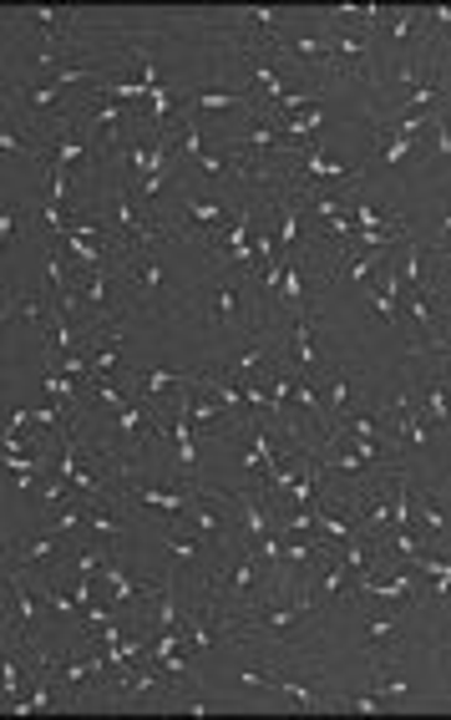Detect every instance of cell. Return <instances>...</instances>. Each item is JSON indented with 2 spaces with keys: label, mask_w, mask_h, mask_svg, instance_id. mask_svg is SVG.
Wrapping results in <instances>:
<instances>
[{
  "label": "cell",
  "mask_w": 451,
  "mask_h": 720,
  "mask_svg": "<svg viewBox=\"0 0 451 720\" xmlns=\"http://www.w3.org/2000/svg\"><path fill=\"white\" fill-rule=\"evenodd\" d=\"M112 275L127 279V300L137 304V310H153V304H183V295H173L168 289V259H162V244H153V250H127L117 264H112Z\"/></svg>",
  "instance_id": "cell-1"
},
{
  "label": "cell",
  "mask_w": 451,
  "mask_h": 720,
  "mask_svg": "<svg viewBox=\"0 0 451 720\" xmlns=\"http://www.w3.org/2000/svg\"><path fill=\"white\" fill-rule=\"evenodd\" d=\"M158 543H162V553H168V564H173L183 578H193L199 589H203V584H208V578H213V568H218V558H224V553L213 549L208 538L188 533V528L178 523V518H173V523H168V533H162Z\"/></svg>",
  "instance_id": "cell-2"
},
{
  "label": "cell",
  "mask_w": 451,
  "mask_h": 720,
  "mask_svg": "<svg viewBox=\"0 0 451 720\" xmlns=\"http://www.w3.org/2000/svg\"><path fill=\"white\" fill-rule=\"evenodd\" d=\"M228 518H234V533L239 543H259V538L274 528V502L264 498V487H244V492H224Z\"/></svg>",
  "instance_id": "cell-3"
},
{
  "label": "cell",
  "mask_w": 451,
  "mask_h": 720,
  "mask_svg": "<svg viewBox=\"0 0 451 720\" xmlns=\"http://www.w3.org/2000/svg\"><path fill=\"white\" fill-rule=\"evenodd\" d=\"M203 487V483H199ZM193 483H168V487H153V483H143V472H133V477H122V492L133 502H143V508H153L158 518H183L188 512V502H193V492H199Z\"/></svg>",
  "instance_id": "cell-4"
},
{
  "label": "cell",
  "mask_w": 451,
  "mask_h": 720,
  "mask_svg": "<svg viewBox=\"0 0 451 720\" xmlns=\"http://www.w3.org/2000/svg\"><path fill=\"white\" fill-rule=\"evenodd\" d=\"M269 345H274V330L269 325H253L249 335H244V345L234 355H228L224 366H218V376L224 380H234V386H244V380H253V370L264 366V355H269Z\"/></svg>",
  "instance_id": "cell-5"
},
{
  "label": "cell",
  "mask_w": 451,
  "mask_h": 720,
  "mask_svg": "<svg viewBox=\"0 0 451 720\" xmlns=\"http://www.w3.org/2000/svg\"><path fill=\"white\" fill-rule=\"evenodd\" d=\"M406 619H411V609L396 599V609H371L365 614V634H371L375 650H385V644H396V634L406 629Z\"/></svg>",
  "instance_id": "cell-6"
},
{
  "label": "cell",
  "mask_w": 451,
  "mask_h": 720,
  "mask_svg": "<svg viewBox=\"0 0 451 720\" xmlns=\"http://www.w3.org/2000/svg\"><path fill=\"white\" fill-rule=\"evenodd\" d=\"M350 411H356V376H350V370H335L330 376V401H325V432H335Z\"/></svg>",
  "instance_id": "cell-7"
},
{
  "label": "cell",
  "mask_w": 451,
  "mask_h": 720,
  "mask_svg": "<svg viewBox=\"0 0 451 720\" xmlns=\"http://www.w3.org/2000/svg\"><path fill=\"white\" fill-rule=\"evenodd\" d=\"M56 553H61V533H46L41 538H31L26 549H5V564H15V568H36V564H56Z\"/></svg>",
  "instance_id": "cell-8"
},
{
  "label": "cell",
  "mask_w": 451,
  "mask_h": 720,
  "mask_svg": "<svg viewBox=\"0 0 451 720\" xmlns=\"http://www.w3.org/2000/svg\"><path fill=\"white\" fill-rule=\"evenodd\" d=\"M228 107H244V112H249L253 97L244 92V87H234V92H188L183 97V112H193V118H203V112H228Z\"/></svg>",
  "instance_id": "cell-9"
},
{
  "label": "cell",
  "mask_w": 451,
  "mask_h": 720,
  "mask_svg": "<svg viewBox=\"0 0 451 720\" xmlns=\"http://www.w3.org/2000/svg\"><path fill=\"white\" fill-rule=\"evenodd\" d=\"M274 122H279V132H284V143L300 147V143H309L330 118H325V107L315 102V107H305V112H290V118H274Z\"/></svg>",
  "instance_id": "cell-10"
},
{
  "label": "cell",
  "mask_w": 451,
  "mask_h": 720,
  "mask_svg": "<svg viewBox=\"0 0 451 720\" xmlns=\"http://www.w3.org/2000/svg\"><path fill=\"white\" fill-rule=\"evenodd\" d=\"M290 401H294V411L315 421V427H319V436H325V401H319L315 380H309L305 370H294V376H290Z\"/></svg>",
  "instance_id": "cell-11"
},
{
  "label": "cell",
  "mask_w": 451,
  "mask_h": 720,
  "mask_svg": "<svg viewBox=\"0 0 451 720\" xmlns=\"http://www.w3.org/2000/svg\"><path fill=\"white\" fill-rule=\"evenodd\" d=\"M87 538H97V543H117L122 538L117 502H87Z\"/></svg>",
  "instance_id": "cell-12"
},
{
  "label": "cell",
  "mask_w": 451,
  "mask_h": 720,
  "mask_svg": "<svg viewBox=\"0 0 451 720\" xmlns=\"http://www.w3.org/2000/svg\"><path fill=\"white\" fill-rule=\"evenodd\" d=\"M106 558H112V543H97V538H87V543L71 553V564H56V568H71L77 578H97Z\"/></svg>",
  "instance_id": "cell-13"
},
{
  "label": "cell",
  "mask_w": 451,
  "mask_h": 720,
  "mask_svg": "<svg viewBox=\"0 0 451 720\" xmlns=\"http://www.w3.org/2000/svg\"><path fill=\"white\" fill-rule=\"evenodd\" d=\"M290 335H294V370L315 366V330H309V314H300V320H290Z\"/></svg>",
  "instance_id": "cell-14"
},
{
  "label": "cell",
  "mask_w": 451,
  "mask_h": 720,
  "mask_svg": "<svg viewBox=\"0 0 451 720\" xmlns=\"http://www.w3.org/2000/svg\"><path fill=\"white\" fill-rule=\"evenodd\" d=\"M365 304H371V310L381 314V320H385L391 330H401V310H396V300H391V295H381L375 285H365Z\"/></svg>",
  "instance_id": "cell-15"
},
{
  "label": "cell",
  "mask_w": 451,
  "mask_h": 720,
  "mask_svg": "<svg viewBox=\"0 0 451 720\" xmlns=\"http://www.w3.org/2000/svg\"><path fill=\"white\" fill-rule=\"evenodd\" d=\"M375 695H381V700H401V695H411V685L401 680L396 669H381V675H375Z\"/></svg>",
  "instance_id": "cell-16"
},
{
  "label": "cell",
  "mask_w": 451,
  "mask_h": 720,
  "mask_svg": "<svg viewBox=\"0 0 451 720\" xmlns=\"http://www.w3.org/2000/svg\"><path fill=\"white\" fill-rule=\"evenodd\" d=\"M67 498H71V483H67V477H52V483H41V492H36L41 508H56V502H67Z\"/></svg>",
  "instance_id": "cell-17"
},
{
  "label": "cell",
  "mask_w": 451,
  "mask_h": 720,
  "mask_svg": "<svg viewBox=\"0 0 451 720\" xmlns=\"http://www.w3.org/2000/svg\"><path fill=\"white\" fill-rule=\"evenodd\" d=\"M21 223H31V209H5L0 213V244H15Z\"/></svg>",
  "instance_id": "cell-18"
},
{
  "label": "cell",
  "mask_w": 451,
  "mask_h": 720,
  "mask_svg": "<svg viewBox=\"0 0 451 720\" xmlns=\"http://www.w3.org/2000/svg\"><path fill=\"white\" fill-rule=\"evenodd\" d=\"M0 432H5V391H0Z\"/></svg>",
  "instance_id": "cell-19"
}]
</instances>
